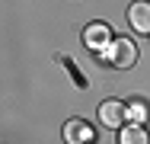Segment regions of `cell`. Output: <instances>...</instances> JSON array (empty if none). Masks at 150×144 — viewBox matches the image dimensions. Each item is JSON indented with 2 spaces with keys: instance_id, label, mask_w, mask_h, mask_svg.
<instances>
[{
  "instance_id": "obj_4",
  "label": "cell",
  "mask_w": 150,
  "mask_h": 144,
  "mask_svg": "<svg viewBox=\"0 0 150 144\" xmlns=\"http://www.w3.org/2000/svg\"><path fill=\"white\" fill-rule=\"evenodd\" d=\"M128 23H131V29H134V32L150 35V3H147V0L131 3V10H128Z\"/></svg>"
},
{
  "instance_id": "obj_5",
  "label": "cell",
  "mask_w": 150,
  "mask_h": 144,
  "mask_svg": "<svg viewBox=\"0 0 150 144\" xmlns=\"http://www.w3.org/2000/svg\"><path fill=\"white\" fill-rule=\"evenodd\" d=\"M64 141L67 144H90L93 141V128L83 118H70V122L64 125Z\"/></svg>"
},
{
  "instance_id": "obj_7",
  "label": "cell",
  "mask_w": 150,
  "mask_h": 144,
  "mask_svg": "<svg viewBox=\"0 0 150 144\" xmlns=\"http://www.w3.org/2000/svg\"><path fill=\"white\" fill-rule=\"evenodd\" d=\"M128 118H134V125L147 122L150 118V106L144 103V99H131V103H128Z\"/></svg>"
},
{
  "instance_id": "obj_6",
  "label": "cell",
  "mask_w": 150,
  "mask_h": 144,
  "mask_svg": "<svg viewBox=\"0 0 150 144\" xmlns=\"http://www.w3.org/2000/svg\"><path fill=\"white\" fill-rule=\"evenodd\" d=\"M118 144H150V135L144 125H125L118 135Z\"/></svg>"
},
{
  "instance_id": "obj_1",
  "label": "cell",
  "mask_w": 150,
  "mask_h": 144,
  "mask_svg": "<svg viewBox=\"0 0 150 144\" xmlns=\"http://www.w3.org/2000/svg\"><path fill=\"white\" fill-rule=\"evenodd\" d=\"M102 58H105V64L109 67H134L137 64V45L131 42V38H112L109 42V48L102 51Z\"/></svg>"
},
{
  "instance_id": "obj_2",
  "label": "cell",
  "mask_w": 150,
  "mask_h": 144,
  "mask_svg": "<svg viewBox=\"0 0 150 144\" xmlns=\"http://www.w3.org/2000/svg\"><path fill=\"white\" fill-rule=\"evenodd\" d=\"M125 118H128V106L118 99H105L99 103V122L105 128H125Z\"/></svg>"
},
{
  "instance_id": "obj_3",
  "label": "cell",
  "mask_w": 150,
  "mask_h": 144,
  "mask_svg": "<svg viewBox=\"0 0 150 144\" xmlns=\"http://www.w3.org/2000/svg\"><path fill=\"white\" fill-rule=\"evenodd\" d=\"M83 42H86L90 51H105L109 42H112V29L105 26V23H90V26L83 29Z\"/></svg>"
}]
</instances>
